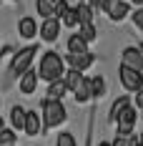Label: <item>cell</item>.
I'll list each match as a JSON object with an SVG mask.
<instances>
[{"mask_svg":"<svg viewBox=\"0 0 143 146\" xmlns=\"http://www.w3.org/2000/svg\"><path fill=\"white\" fill-rule=\"evenodd\" d=\"M35 53H38V45H28V48H23V50H18L10 60V78H20L25 71H30V66H33V58H35Z\"/></svg>","mask_w":143,"mask_h":146,"instance_id":"7a4b0ae2","label":"cell"},{"mask_svg":"<svg viewBox=\"0 0 143 146\" xmlns=\"http://www.w3.org/2000/svg\"><path fill=\"white\" fill-rule=\"evenodd\" d=\"M58 33H60V20L58 18H50V20H43V25L38 28V35L43 38L45 43H55Z\"/></svg>","mask_w":143,"mask_h":146,"instance_id":"ba28073f","label":"cell"},{"mask_svg":"<svg viewBox=\"0 0 143 146\" xmlns=\"http://www.w3.org/2000/svg\"><path fill=\"white\" fill-rule=\"evenodd\" d=\"M138 144H141V146H143V133H141V136H138Z\"/></svg>","mask_w":143,"mask_h":146,"instance_id":"d6a6232c","label":"cell"},{"mask_svg":"<svg viewBox=\"0 0 143 146\" xmlns=\"http://www.w3.org/2000/svg\"><path fill=\"white\" fill-rule=\"evenodd\" d=\"M130 3H136L138 8H143V0H130Z\"/></svg>","mask_w":143,"mask_h":146,"instance_id":"f546056e","label":"cell"},{"mask_svg":"<svg viewBox=\"0 0 143 146\" xmlns=\"http://www.w3.org/2000/svg\"><path fill=\"white\" fill-rule=\"evenodd\" d=\"M68 8H71V5H68L65 0H60V3H58V5H55V18H58V20H60L63 15L68 13Z\"/></svg>","mask_w":143,"mask_h":146,"instance_id":"4316f807","label":"cell"},{"mask_svg":"<svg viewBox=\"0 0 143 146\" xmlns=\"http://www.w3.org/2000/svg\"><path fill=\"white\" fill-rule=\"evenodd\" d=\"M118 76H121V83H123L126 91H130V93L143 91V73H138V71H133V68H128V66H123V63H121Z\"/></svg>","mask_w":143,"mask_h":146,"instance_id":"277c9868","label":"cell"},{"mask_svg":"<svg viewBox=\"0 0 143 146\" xmlns=\"http://www.w3.org/2000/svg\"><path fill=\"white\" fill-rule=\"evenodd\" d=\"M130 18H133V25H136L138 30H143V8L133 10V13H130Z\"/></svg>","mask_w":143,"mask_h":146,"instance_id":"484cf974","label":"cell"},{"mask_svg":"<svg viewBox=\"0 0 143 146\" xmlns=\"http://www.w3.org/2000/svg\"><path fill=\"white\" fill-rule=\"evenodd\" d=\"M18 33H20V38L33 40V38L38 35V23H35L33 18H20V23H18Z\"/></svg>","mask_w":143,"mask_h":146,"instance_id":"8fae6325","label":"cell"},{"mask_svg":"<svg viewBox=\"0 0 143 146\" xmlns=\"http://www.w3.org/2000/svg\"><path fill=\"white\" fill-rule=\"evenodd\" d=\"M15 141H18V133L13 129H3L0 131V146H13Z\"/></svg>","mask_w":143,"mask_h":146,"instance_id":"7402d4cb","label":"cell"},{"mask_svg":"<svg viewBox=\"0 0 143 146\" xmlns=\"http://www.w3.org/2000/svg\"><path fill=\"white\" fill-rule=\"evenodd\" d=\"M68 53H88V43L83 40L80 33H73L68 38Z\"/></svg>","mask_w":143,"mask_h":146,"instance_id":"e0dca14e","label":"cell"},{"mask_svg":"<svg viewBox=\"0 0 143 146\" xmlns=\"http://www.w3.org/2000/svg\"><path fill=\"white\" fill-rule=\"evenodd\" d=\"M75 15H78V25H90L93 23V8L88 3H80L75 8Z\"/></svg>","mask_w":143,"mask_h":146,"instance_id":"ffe728a7","label":"cell"},{"mask_svg":"<svg viewBox=\"0 0 143 146\" xmlns=\"http://www.w3.org/2000/svg\"><path fill=\"white\" fill-rule=\"evenodd\" d=\"M100 10L108 15L111 20H115V23H121V20L130 13V8H128L126 0H103V3H100Z\"/></svg>","mask_w":143,"mask_h":146,"instance_id":"5b68a950","label":"cell"},{"mask_svg":"<svg viewBox=\"0 0 143 146\" xmlns=\"http://www.w3.org/2000/svg\"><path fill=\"white\" fill-rule=\"evenodd\" d=\"M68 66H71L73 71H86V68H90L93 63H96V56L93 53H68Z\"/></svg>","mask_w":143,"mask_h":146,"instance_id":"52a82bcc","label":"cell"},{"mask_svg":"<svg viewBox=\"0 0 143 146\" xmlns=\"http://www.w3.org/2000/svg\"><path fill=\"white\" fill-rule=\"evenodd\" d=\"M73 96H75V101H78V103L90 101V86H88V78H86L78 88H75V91H73Z\"/></svg>","mask_w":143,"mask_h":146,"instance_id":"44dd1931","label":"cell"},{"mask_svg":"<svg viewBox=\"0 0 143 146\" xmlns=\"http://www.w3.org/2000/svg\"><path fill=\"white\" fill-rule=\"evenodd\" d=\"M136 121H138V111H136V106H128L118 121H115V126H118V136H130L133 129H136Z\"/></svg>","mask_w":143,"mask_h":146,"instance_id":"8992f818","label":"cell"},{"mask_svg":"<svg viewBox=\"0 0 143 146\" xmlns=\"http://www.w3.org/2000/svg\"><path fill=\"white\" fill-rule=\"evenodd\" d=\"M3 129H5V121H3V116H0V131H3Z\"/></svg>","mask_w":143,"mask_h":146,"instance_id":"4dcf8cb0","label":"cell"},{"mask_svg":"<svg viewBox=\"0 0 143 146\" xmlns=\"http://www.w3.org/2000/svg\"><path fill=\"white\" fill-rule=\"evenodd\" d=\"M80 35H83L86 43H93V40H96V25H93V23H90V25H80Z\"/></svg>","mask_w":143,"mask_h":146,"instance_id":"d4e9b609","label":"cell"},{"mask_svg":"<svg viewBox=\"0 0 143 146\" xmlns=\"http://www.w3.org/2000/svg\"><path fill=\"white\" fill-rule=\"evenodd\" d=\"M65 118H68V111H65L63 101H50V98L43 101V123H45V129H55Z\"/></svg>","mask_w":143,"mask_h":146,"instance_id":"3957f363","label":"cell"},{"mask_svg":"<svg viewBox=\"0 0 143 146\" xmlns=\"http://www.w3.org/2000/svg\"><path fill=\"white\" fill-rule=\"evenodd\" d=\"M88 86H90V98H100L105 93V78L93 76V78H88Z\"/></svg>","mask_w":143,"mask_h":146,"instance_id":"d6986e66","label":"cell"},{"mask_svg":"<svg viewBox=\"0 0 143 146\" xmlns=\"http://www.w3.org/2000/svg\"><path fill=\"white\" fill-rule=\"evenodd\" d=\"M63 58L58 56V53H45L43 58H40V66H38V78H43L45 83H53V81H60L63 78Z\"/></svg>","mask_w":143,"mask_h":146,"instance_id":"6da1fadb","label":"cell"},{"mask_svg":"<svg viewBox=\"0 0 143 146\" xmlns=\"http://www.w3.org/2000/svg\"><path fill=\"white\" fill-rule=\"evenodd\" d=\"M50 3H55V5H58V3H60V0H50Z\"/></svg>","mask_w":143,"mask_h":146,"instance_id":"e575fe53","label":"cell"},{"mask_svg":"<svg viewBox=\"0 0 143 146\" xmlns=\"http://www.w3.org/2000/svg\"><path fill=\"white\" fill-rule=\"evenodd\" d=\"M128 106H133L128 96H121V98H115V101H113V106H111V111H108V118H111V121L115 123V121H118V116H121V113H123V111H126Z\"/></svg>","mask_w":143,"mask_h":146,"instance_id":"9a60e30c","label":"cell"},{"mask_svg":"<svg viewBox=\"0 0 143 146\" xmlns=\"http://www.w3.org/2000/svg\"><path fill=\"white\" fill-rule=\"evenodd\" d=\"M136 108H141V111H143V91L136 93Z\"/></svg>","mask_w":143,"mask_h":146,"instance_id":"f1b7e54d","label":"cell"},{"mask_svg":"<svg viewBox=\"0 0 143 146\" xmlns=\"http://www.w3.org/2000/svg\"><path fill=\"white\" fill-rule=\"evenodd\" d=\"M13 146H15V144H13Z\"/></svg>","mask_w":143,"mask_h":146,"instance_id":"74e56055","label":"cell"},{"mask_svg":"<svg viewBox=\"0 0 143 146\" xmlns=\"http://www.w3.org/2000/svg\"><path fill=\"white\" fill-rule=\"evenodd\" d=\"M141 116H143V113H141Z\"/></svg>","mask_w":143,"mask_h":146,"instance_id":"8d00e7d4","label":"cell"},{"mask_svg":"<svg viewBox=\"0 0 143 146\" xmlns=\"http://www.w3.org/2000/svg\"><path fill=\"white\" fill-rule=\"evenodd\" d=\"M121 58H123V66H128V68H133V71L143 73V56L138 48H123V53H121Z\"/></svg>","mask_w":143,"mask_h":146,"instance_id":"9c48e42d","label":"cell"},{"mask_svg":"<svg viewBox=\"0 0 143 146\" xmlns=\"http://www.w3.org/2000/svg\"><path fill=\"white\" fill-rule=\"evenodd\" d=\"M111 146H130L128 144V136H115L113 141H111Z\"/></svg>","mask_w":143,"mask_h":146,"instance_id":"83f0119b","label":"cell"},{"mask_svg":"<svg viewBox=\"0 0 143 146\" xmlns=\"http://www.w3.org/2000/svg\"><path fill=\"white\" fill-rule=\"evenodd\" d=\"M65 93H68V88H65L63 78H60V81H53V83H48V96H45V98H50V101H60Z\"/></svg>","mask_w":143,"mask_h":146,"instance_id":"2e32d148","label":"cell"},{"mask_svg":"<svg viewBox=\"0 0 143 146\" xmlns=\"http://www.w3.org/2000/svg\"><path fill=\"white\" fill-rule=\"evenodd\" d=\"M83 81H86V76H83L80 71H73V68H68V71L63 73V83H65V88H68L71 93H73L78 86H80Z\"/></svg>","mask_w":143,"mask_h":146,"instance_id":"7c38bea8","label":"cell"},{"mask_svg":"<svg viewBox=\"0 0 143 146\" xmlns=\"http://www.w3.org/2000/svg\"><path fill=\"white\" fill-rule=\"evenodd\" d=\"M60 23H63V25H68V28H75V25H78V15H75V8H68V13L60 18Z\"/></svg>","mask_w":143,"mask_h":146,"instance_id":"cb8c5ba5","label":"cell"},{"mask_svg":"<svg viewBox=\"0 0 143 146\" xmlns=\"http://www.w3.org/2000/svg\"><path fill=\"white\" fill-rule=\"evenodd\" d=\"M98 146H111V141H100V144Z\"/></svg>","mask_w":143,"mask_h":146,"instance_id":"1f68e13d","label":"cell"},{"mask_svg":"<svg viewBox=\"0 0 143 146\" xmlns=\"http://www.w3.org/2000/svg\"><path fill=\"white\" fill-rule=\"evenodd\" d=\"M138 50H141V56H143V43H141V45H138Z\"/></svg>","mask_w":143,"mask_h":146,"instance_id":"836d02e7","label":"cell"},{"mask_svg":"<svg viewBox=\"0 0 143 146\" xmlns=\"http://www.w3.org/2000/svg\"><path fill=\"white\" fill-rule=\"evenodd\" d=\"M25 108L23 106H13L10 108V129L13 131H23V126H25Z\"/></svg>","mask_w":143,"mask_h":146,"instance_id":"4fadbf2b","label":"cell"},{"mask_svg":"<svg viewBox=\"0 0 143 146\" xmlns=\"http://www.w3.org/2000/svg\"><path fill=\"white\" fill-rule=\"evenodd\" d=\"M80 3H88V0H80Z\"/></svg>","mask_w":143,"mask_h":146,"instance_id":"d590c367","label":"cell"},{"mask_svg":"<svg viewBox=\"0 0 143 146\" xmlns=\"http://www.w3.org/2000/svg\"><path fill=\"white\" fill-rule=\"evenodd\" d=\"M35 10L40 13L43 20H50V18H55V3H50V0H35Z\"/></svg>","mask_w":143,"mask_h":146,"instance_id":"ac0fdd59","label":"cell"},{"mask_svg":"<svg viewBox=\"0 0 143 146\" xmlns=\"http://www.w3.org/2000/svg\"><path fill=\"white\" fill-rule=\"evenodd\" d=\"M38 71H25L23 76H20V93H25V96H30V93H35V88H38Z\"/></svg>","mask_w":143,"mask_h":146,"instance_id":"30bf717a","label":"cell"},{"mask_svg":"<svg viewBox=\"0 0 143 146\" xmlns=\"http://www.w3.org/2000/svg\"><path fill=\"white\" fill-rule=\"evenodd\" d=\"M23 131L28 133V136H38V133H40V116H38L35 111H28V113H25V126H23Z\"/></svg>","mask_w":143,"mask_h":146,"instance_id":"5bb4252c","label":"cell"},{"mask_svg":"<svg viewBox=\"0 0 143 146\" xmlns=\"http://www.w3.org/2000/svg\"><path fill=\"white\" fill-rule=\"evenodd\" d=\"M55 146H78V141H75V136L71 131H63V133H58Z\"/></svg>","mask_w":143,"mask_h":146,"instance_id":"603a6c76","label":"cell"}]
</instances>
